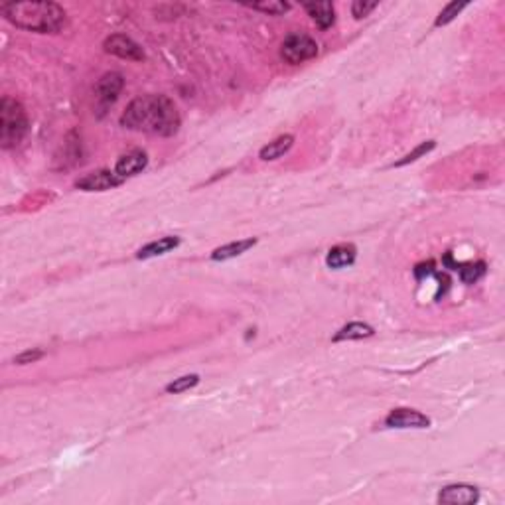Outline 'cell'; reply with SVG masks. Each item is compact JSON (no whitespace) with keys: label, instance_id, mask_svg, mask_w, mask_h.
Returning a JSON list of instances; mask_svg holds the SVG:
<instances>
[{"label":"cell","instance_id":"21","mask_svg":"<svg viewBox=\"0 0 505 505\" xmlns=\"http://www.w3.org/2000/svg\"><path fill=\"white\" fill-rule=\"evenodd\" d=\"M435 146H437V142H435V140H426V142H423V144H419V146H416L413 152H409L407 156H402L401 160L395 162L393 166H395V168L407 166V164H411V162L419 160L421 156H425V154H428V152H432V150H435Z\"/></svg>","mask_w":505,"mask_h":505},{"label":"cell","instance_id":"20","mask_svg":"<svg viewBox=\"0 0 505 505\" xmlns=\"http://www.w3.org/2000/svg\"><path fill=\"white\" fill-rule=\"evenodd\" d=\"M464 8H468V2H450V4H446V6L442 8V12L438 14L435 26H438V28H440V26H446V24L452 22Z\"/></svg>","mask_w":505,"mask_h":505},{"label":"cell","instance_id":"15","mask_svg":"<svg viewBox=\"0 0 505 505\" xmlns=\"http://www.w3.org/2000/svg\"><path fill=\"white\" fill-rule=\"evenodd\" d=\"M180 245V237H162L158 241H152L149 245H144L140 251L137 252V259H152V257H160V255H166L170 252L172 249H176Z\"/></svg>","mask_w":505,"mask_h":505},{"label":"cell","instance_id":"6","mask_svg":"<svg viewBox=\"0 0 505 505\" xmlns=\"http://www.w3.org/2000/svg\"><path fill=\"white\" fill-rule=\"evenodd\" d=\"M123 184V178L116 172L111 170H97V172L85 174L75 182V188H80L83 192H107L113 190L116 186Z\"/></svg>","mask_w":505,"mask_h":505},{"label":"cell","instance_id":"4","mask_svg":"<svg viewBox=\"0 0 505 505\" xmlns=\"http://www.w3.org/2000/svg\"><path fill=\"white\" fill-rule=\"evenodd\" d=\"M280 56L290 66H299V63H304L318 56V44L308 34L296 32V34L285 38V42L280 46Z\"/></svg>","mask_w":505,"mask_h":505},{"label":"cell","instance_id":"22","mask_svg":"<svg viewBox=\"0 0 505 505\" xmlns=\"http://www.w3.org/2000/svg\"><path fill=\"white\" fill-rule=\"evenodd\" d=\"M379 6V2H368V0H356L354 4H352V14L356 16L357 20H361V18H365L369 16L371 12L375 10Z\"/></svg>","mask_w":505,"mask_h":505},{"label":"cell","instance_id":"17","mask_svg":"<svg viewBox=\"0 0 505 505\" xmlns=\"http://www.w3.org/2000/svg\"><path fill=\"white\" fill-rule=\"evenodd\" d=\"M456 271L460 273L462 282H466V285H474V282H478V280L485 275V263H483V261H478V263L458 264V266H456Z\"/></svg>","mask_w":505,"mask_h":505},{"label":"cell","instance_id":"7","mask_svg":"<svg viewBox=\"0 0 505 505\" xmlns=\"http://www.w3.org/2000/svg\"><path fill=\"white\" fill-rule=\"evenodd\" d=\"M478 499L480 492L470 483H452L438 494V504L442 505H474Z\"/></svg>","mask_w":505,"mask_h":505},{"label":"cell","instance_id":"3","mask_svg":"<svg viewBox=\"0 0 505 505\" xmlns=\"http://www.w3.org/2000/svg\"><path fill=\"white\" fill-rule=\"evenodd\" d=\"M28 133V116L24 107L12 97H4L0 103V146L14 149Z\"/></svg>","mask_w":505,"mask_h":505},{"label":"cell","instance_id":"8","mask_svg":"<svg viewBox=\"0 0 505 505\" xmlns=\"http://www.w3.org/2000/svg\"><path fill=\"white\" fill-rule=\"evenodd\" d=\"M385 425L389 428H428L430 419L414 409H395L387 414Z\"/></svg>","mask_w":505,"mask_h":505},{"label":"cell","instance_id":"2","mask_svg":"<svg viewBox=\"0 0 505 505\" xmlns=\"http://www.w3.org/2000/svg\"><path fill=\"white\" fill-rule=\"evenodd\" d=\"M0 10L8 22L38 34H58L68 22V14L56 2H4Z\"/></svg>","mask_w":505,"mask_h":505},{"label":"cell","instance_id":"19","mask_svg":"<svg viewBox=\"0 0 505 505\" xmlns=\"http://www.w3.org/2000/svg\"><path fill=\"white\" fill-rule=\"evenodd\" d=\"M197 383H199V375H195V373H192V375H184V377L174 379L172 383H168V385H166V393L178 395V393L194 389Z\"/></svg>","mask_w":505,"mask_h":505},{"label":"cell","instance_id":"1","mask_svg":"<svg viewBox=\"0 0 505 505\" xmlns=\"http://www.w3.org/2000/svg\"><path fill=\"white\" fill-rule=\"evenodd\" d=\"M180 113L166 95H142L126 107L121 125L128 130L149 133L158 137H172L180 128Z\"/></svg>","mask_w":505,"mask_h":505},{"label":"cell","instance_id":"10","mask_svg":"<svg viewBox=\"0 0 505 505\" xmlns=\"http://www.w3.org/2000/svg\"><path fill=\"white\" fill-rule=\"evenodd\" d=\"M149 164V156L144 150H130L123 154L119 160H116L115 172L125 180V178H130V176H137L138 172H142Z\"/></svg>","mask_w":505,"mask_h":505},{"label":"cell","instance_id":"23","mask_svg":"<svg viewBox=\"0 0 505 505\" xmlns=\"http://www.w3.org/2000/svg\"><path fill=\"white\" fill-rule=\"evenodd\" d=\"M44 357V352H40V349H28V352H24L20 356L14 357V363L16 365H28V363H36L38 359H42Z\"/></svg>","mask_w":505,"mask_h":505},{"label":"cell","instance_id":"13","mask_svg":"<svg viewBox=\"0 0 505 505\" xmlns=\"http://www.w3.org/2000/svg\"><path fill=\"white\" fill-rule=\"evenodd\" d=\"M292 144H294V137H292V135H282V137L275 138L273 142L264 144L261 152H259V156H261V160L264 162L276 160V158L285 156L288 150L292 149Z\"/></svg>","mask_w":505,"mask_h":505},{"label":"cell","instance_id":"18","mask_svg":"<svg viewBox=\"0 0 505 505\" xmlns=\"http://www.w3.org/2000/svg\"><path fill=\"white\" fill-rule=\"evenodd\" d=\"M249 8L252 10H259V12H264V14H271V16H280V14H285V12L290 10V4L288 2H278V0H273V2H252V4H247Z\"/></svg>","mask_w":505,"mask_h":505},{"label":"cell","instance_id":"11","mask_svg":"<svg viewBox=\"0 0 505 505\" xmlns=\"http://www.w3.org/2000/svg\"><path fill=\"white\" fill-rule=\"evenodd\" d=\"M304 10L308 12V16L322 30H328L333 26L336 10H333L332 2H308V4H304Z\"/></svg>","mask_w":505,"mask_h":505},{"label":"cell","instance_id":"12","mask_svg":"<svg viewBox=\"0 0 505 505\" xmlns=\"http://www.w3.org/2000/svg\"><path fill=\"white\" fill-rule=\"evenodd\" d=\"M357 251L354 245H336L326 255V264L330 269H344L356 263Z\"/></svg>","mask_w":505,"mask_h":505},{"label":"cell","instance_id":"14","mask_svg":"<svg viewBox=\"0 0 505 505\" xmlns=\"http://www.w3.org/2000/svg\"><path fill=\"white\" fill-rule=\"evenodd\" d=\"M255 245H257V239H241V241L227 243V245L218 247L216 251L211 252V261H229V259H235L243 252H247Z\"/></svg>","mask_w":505,"mask_h":505},{"label":"cell","instance_id":"5","mask_svg":"<svg viewBox=\"0 0 505 505\" xmlns=\"http://www.w3.org/2000/svg\"><path fill=\"white\" fill-rule=\"evenodd\" d=\"M105 52L116 56L121 59H128V61H142L144 59V52L142 47L138 46L133 38H128L125 34H113L105 40Z\"/></svg>","mask_w":505,"mask_h":505},{"label":"cell","instance_id":"16","mask_svg":"<svg viewBox=\"0 0 505 505\" xmlns=\"http://www.w3.org/2000/svg\"><path fill=\"white\" fill-rule=\"evenodd\" d=\"M375 333V330L369 326V324H363V322H352L344 326L340 332L333 336V342H349V340H365V338H371Z\"/></svg>","mask_w":505,"mask_h":505},{"label":"cell","instance_id":"9","mask_svg":"<svg viewBox=\"0 0 505 505\" xmlns=\"http://www.w3.org/2000/svg\"><path fill=\"white\" fill-rule=\"evenodd\" d=\"M123 87H125L123 75L116 73V71H111V73H105L103 77L97 81L95 93H97V99H99L101 103L109 105V103H115L116 99H119V95L123 91Z\"/></svg>","mask_w":505,"mask_h":505}]
</instances>
